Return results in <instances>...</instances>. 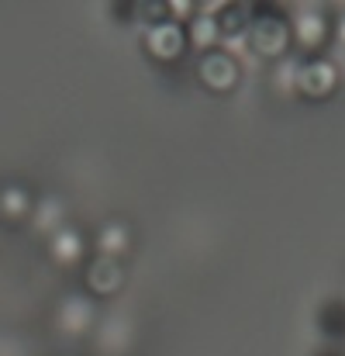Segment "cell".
I'll use <instances>...</instances> for the list:
<instances>
[{
  "instance_id": "obj_10",
  "label": "cell",
  "mask_w": 345,
  "mask_h": 356,
  "mask_svg": "<svg viewBox=\"0 0 345 356\" xmlns=\"http://www.w3.org/2000/svg\"><path fill=\"white\" fill-rule=\"evenodd\" d=\"M56 325H59L62 332H69V336L87 332V329L94 325V298H87V294H69V298H62V305H59V312H56Z\"/></svg>"
},
{
  "instance_id": "obj_7",
  "label": "cell",
  "mask_w": 345,
  "mask_h": 356,
  "mask_svg": "<svg viewBox=\"0 0 345 356\" xmlns=\"http://www.w3.org/2000/svg\"><path fill=\"white\" fill-rule=\"evenodd\" d=\"M87 232L76 229V225H59L56 232H49V259L59 263V266H76L90 256L87 249Z\"/></svg>"
},
{
  "instance_id": "obj_1",
  "label": "cell",
  "mask_w": 345,
  "mask_h": 356,
  "mask_svg": "<svg viewBox=\"0 0 345 356\" xmlns=\"http://www.w3.org/2000/svg\"><path fill=\"white\" fill-rule=\"evenodd\" d=\"M252 56L259 59H283L294 42H290V10L276 0H255L249 3V28H245V38Z\"/></svg>"
},
{
  "instance_id": "obj_16",
  "label": "cell",
  "mask_w": 345,
  "mask_h": 356,
  "mask_svg": "<svg viewBox=\"0 0 345 356\" xmlns=\"http://www.w3.org/2000/svg\"><path fill=\"white\" fill-rule=\"evenodd\" d=\"M111 14L121 17V21H135V3H121V7H111Z\"/></svg>"
},
{
  "instance_id": "obj_12",
  "label": "cell",
  "mask_w": 345,
  "mask_h": 356,
  "mask_svg": "<svg viewBox=\"0 0 345 356\" xmlns=\"http://www.w3.org/2000/svg\"><path fill=\"white\" fill-rule=\"evenodd\" d=\"M314 325H318V332L328 339V346H335L339 339H345V301L342 298L321 301V308H318V315H314Z\"/></svg>"
},
{
  "instance_id": "obj_2",
  "label": "cell",
  "mask_w": 345,
  "mask_h": 356,
  "mask_svg": "<svg viewBox=\"0 0 345 356\" xmlns=\"http://www.w3.org/2000/svg\"><path fill=\"white\" fill-rule=\"evenodd\" d=\"M290 42L304 56H328L332 45V10L321 3H304L290 10Z\"/></svg>"
},
{
  "instance_id": "obj_14",
  "label": "cell",
  "mask_w": 345,
  "mask_h": 356,
  "mask_svg": "<svg viewBox=\"0 0 345 356\" xmlns=\"http://www.w3.org/2000/svg\"><path fill=\"white\" fill-rule=\"evenodd\" d=\"M294 66H297V56H283L276 59V70H273V83H280V90L294 94Z\"/></svg>"
},
{
  "instance_id": "obj_13",
  "label": "cell",
  "mask_w": 345,
  "mask_h": 356,
  "mask_svg": "<svg viewBox=\"0 0 345 356\" xmlns=\"http://www.w3.org/2000/svg\"><path fill=\"white\" fill-rule=\"evenodd\" d=\"M131 249V225L128 222H104L94 236V252H104V256H115L121 259V252Z\"/></svg>"
},
{
  "instance_id": "obj_4",
  "label": "cell",
  "mask_w": 345,
  "mask_h": 356,
  "mask_svg": "<svg viewBox=\"0 0 345 356\" xmlns=\"http://www.w3.org/2000/svg\"><path fill=\"white\" fill-rule=\"evenodd\" d=\"M197 80L211 94H231L242 83V63L231 49L218 45V49L197 56Z\"/></svg>"
},
{
  "instance_id": "obj_3",
  "label": "cell",
  "mask_w": 345,
  "mask_h": 356,
  "mask_svg": "<svg viewBox=\"0 0 345 356\" xmlns=\"http://www.w3.org/2000/svg\"><path fill=\"white\" fill-rule=\"evenodd\" d=\"M342 83V70L332 56H297L294 94L304 101H328Z\"/></svg>"
},
{
  "instance_id": "obj_5",
  "label": "cell",
  "mask_w": 345,
  "mask_h": 356,
  "mask_svg": "<svg viewBox=\"0 0 345 356\" xmlns=\"http://www.w3.org/2000/svg\"><path fill=\"white\" fill-rule=\"evenodd\" d=\"M142 49L149 52V59L155 63H180L187 56V31H183V21L176 17H166L159 24H149L142 28Z\"/></svg>"
},
{
  "instance_id": "obj_9",
  "label": "cell",
  "mask_w": 345,
  "mask_h": 356,
  "mask_svg": "<svg viewBox=\"0 0 345 356\" xmlns=\"http://www.w3.org/2000/svg\"><path fill=\"white\" fill-rule=\"evenodd\" d=\"M218 38L221 42H242L245 28H249V3L245 0H225V3H208Z\"/></svg>"
},
{
  "instance_id": "obj_8",
  "label": "cell",
  "mask_w": 345,
  "mask_h": 356,
  "mask_svg": "<svg viewBox=\"0 0 345 356\" xmlns=\"http://www.w3.org/2000/svg\"><path fill=\"white\" fill-rule=\"evenodd\" d=\"M35 194L28 184H17V180H7L0 184V222L3 225H24L31 222L35 215Z\"/></svg>"
},
{
  "instance_id": "obj_17",
  "label": "cell",
  "mask_w": 345,
  "mask_h": 356,
  "mask_svg": "<svg viewBox=\"0 0 345 356\" xmlns=\"http://www.w3.org/2000/svg\"><path fill=\"white\" fill-rule=\"evenodd\" d=\"M314 356H345V353L339 350V346H321V350H318Z\"/></svg>"
},
{
  "instance_id": "obj_11",
  "label": "cell",
  "mask_w": 345,
  "mask_h": 356,
  "mask_svg": "<svg viewBox=\"0 0 345 356\" xmlns=\"http://www.w3.org/2000/svg\"><path fill=\"white\" fill-rule=\"evenodd\" d=\"M183 31H187V49H197V56H201V52H211V49H218V45H221V38H218V28H214V17H211L208 3L194 7V14L183 21Z\"/></svg>"
},
{
  "instance_id": "obj_6",
  "label": "cell",
  "mask_w": 345,
  "mask_h": 356,
  "mask_svg": "<svg viewBox=\"0 0 345 356\" xmlns=\"http://www.w3.org/2000/svg\"><path fill=\"white\" fill-rule=\"evenodd\" d=\"M83 287L87 298H111L124 287V263L104 252H90L83 259Z\"/></svg>"
},
{
  "instance_id": "obj_15",
  "label": "cell",
  "mask_w": 345,
  "mask_h": 356,
  "mask_svg": "<svg viewBox=\"0 0 345 356\" xmlns=\"http://www.w3.org/2000/svg\"><path fill=\"white\" fill-rule=\"evenodd\" d=\"M332 42H335L339 49H345V7L332 14Z\"/></svg>"
}]
</instances>
